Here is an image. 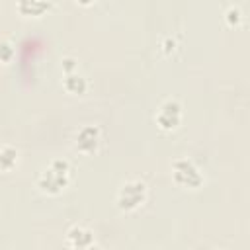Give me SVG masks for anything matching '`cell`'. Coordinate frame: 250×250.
<instances>
[{"mask_svg":"<svg viewBox=\"0 0 250 250\" xmlns=\"http://www.w3.org/2000/svg\"><path fill=\"white\" fill-rule=\"evenodd\" d=\"M174 47H176V41H174L172 37H168V39L164 41V51L170 53V51H174Z\"/></svg>","mask_w":250,"mask_h":250,"instance_id":"4fadbf2b","label":"cell"},{"mask_svg":"<svg viewBox=\"0 0 250 250\" xmlns=\"http://www.w3.org/2000/svg\"><path fill=\"white\" fill-rule=\"evenodd\" d=\"M100 139H102V133H100V127H98V125H84V127H80V131L76 133L74 146H76L78 152L90 154V152H94V150L98 148Z\"/></svg>","mask_w":250,"mask_h":250,"instance_id":"5b68a950","label":"cell"},{"mask_svg":"<svg viewBox=\"0 0 250 250\" xmlns=\"http://www.w3.org/2000/svg\"><path fill=\"white\" fill-rule=\"evenodd\" d=\"M154 121L162 131H174L182 123V104L174 98L164 100L154 113Z\"/></svg>","mask_w":250,"mask_h":250,"instance_id":"277c9868","label":"cell"},{"mask_svg":"<svg viewBox=\"0 0 250 250\" xmlns=\"http://www.w3.org/2000/svg\"><path fill=\"white\" fill-rule=\"evenodd\" d=\"M61 66H62V72H64V74H70V72H76L78 61H76L74 57H62V59H61Z\"/></svg>","mask_w":250,"mask_h":250,"instance_id":"7c38bea8","label":"cell"},{"mask_svg":"<svg viewBox=\"0 0 250 250\" xmlns=\"http://www.w3.org/2000/svg\"><path fill=\"white\" fill-rule=\"evenodd\" d=\"M51 6H53V2H47V0H20V2L16 4V8H18L20 14H23V16H33V18L41 16V14L47 12Z\"/></svg>","mask_w":250,"mask_h":250,"instance_id":"52a82bcc","label":"cell"},{"mask_svg":"<svg viewBox=\"0 0 250 250\" xmlns=\"http://www.w3.org/2000/svg\"><path fill=\"white\" fill-rule=\"evenodd\" d=\"M66 242L70 244V248L90 246V244H94V232H92L88 227L74 225V227H70L68 232H66Z\"/></svg>","mask_w":250,"mask_h":250,"instance_id":"8992f818","label":"cell"},{"mask_svg":"<svg viewBox=\"0 0 250 250\" xmlns=\"http://www.w3.org/2000/svg\"><path fill=\"white\" fill-rule=\"evenodd\" d=\"M225 21L229 23V25H238L240 21H242V12H240V8L238 6H234V4H230L227 10H225Z\"/></svg>","mask_w":250,"mask_h":250,"instance_id":"8fae6325","label":"cell"},{"mask_svg":"<svg viewBox=\"0 0 250 250\" xmlns=\"http://www.w3.org/2000/svg\"><path fill=\"white\" fill-rule=\"evenodd\" d=\"M172 178L178 186L182 188H189V189H197L203 184V174L197 168V164L191 158H176L172 162Z\"/></svg>","mask_w":250,"mask_h":250,"instance_id":"3957f363","label":"cell"},{"mask_svg":"<svg viewBox=\"0 0 250 250\" xmlns=\"http://www.w3.org/2000/svg\"><path fill=\"white\" fill-rule=\"evenodd\" d=\"M70 182V164L66 158H53L37 176V188L47 195H59Z\"/></svg>","mask_w":250,"mask_h":250,"instance_id":"6da1fadb","label":"cell"},{"mask_svg":"<svg viewBox=\"0 0 250 250\" xmlns=\"http://www.w3.org/2000/svg\"><path fill=\"white\" fill-rule=\"evenodd\" d=\"M72 250H100V246L94 242V244H90V246H80V248H72Z\"/></svg>","mask_w":250,"mask_h":250,"instance_id":"5bb4252c","label":"cell"},{"mask_svg":"<svg viewBox=\"0 0 250 250\" xmlns=\"http://www.w3.org/2000/svg\"><path fill=\"white\" fill-rule=\"evenodd\" d=\"M18 164V148H14L12 145H4L0 146V170L8 172Z\"/></svg>","mask_w":250,"mask_h":250,"instance_id":"9c48e42d","label":"cell"},{"mask_svg":"<svg viewBox=\"0 0 250 250\" xmlns=\"http://www.w3.org/2000/svg\"><path fill=\"white\" fill-rule=\"evenodd\" d=\"M146 193H148V188L143 180H127L119 186L117 189V197H115V203L121 211L129 213V211H135L139 209L145 199H146Z\"/></svg>","mask_w":250,"mask_h":250,"instance_id":"7a4b0ae2","label":"cell"},{"mask_svg":"<svg viewBox=\"0 0 250 250\" xmlns=\"http://www.w3.org/2000/svg\"><path fill=\"white\" fill-rule=\"evenodd\" d=\"M62 88L68 92V94H76V96H82L86 94L88 90V80L78 74V72H70V74H64L62 78Z\"/></svg>","mask_w":250,"mask_h":250,"instance_id":"ba28073f","label":"cell"},{"mask_svg":"<svg viewBox=\"0 0 250 250\" xmlns=\"http://www.w3.org/2000/svg\"><path fill=\"white\" fill-rule=\"evenodd\" d=\"M16 55V49H14V43L8 41V39H0V62H10Z\"/></svg>","mask_w":250,"mask_h":250,"instance_id":"30bf717a","label":"cell"}]
</instances>
